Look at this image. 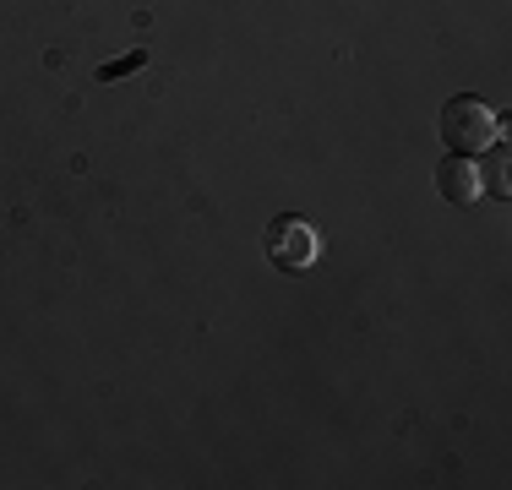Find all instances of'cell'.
Returning a JSON list of instances; mask_svg holds the SVG:
<instances>
[{"label": "cell", "mask_w": 512, "mask_h": 490, "mask_svg": "<svg viewBox=\"0 0 512 490\" xmlns=\"http://www.w3.org/2000/svg\"><path fill=\"white\" fill-rule=\"evenodd\" d=\"M436 137L447 142V153H463V158H480L485 147L502 137V120H496L491 104H480L474 93H458L436 109Z\"/></svg>", "instance_id": "6da1fadb"}, {"label": "cell", "mask_w": 512, "mask_h": 490, "mask_svg": "<svg viewBox=\"0 0 512 490\" xmlns=\"http://www.w3.org/2000/svg\"><path fill=\"white\" fill-rule=\"evenodd\" d=\"M262 251L278 273H311L316 267V229L300 213H278L262 229Z\"/></svg>", "instance_id": "7a4b0ae2"}, {"label": "cell", "mask_w": 512, "mask_h": 490, "mask_svg": "<svg viewBox=\"0 0 512 490\" xmlns=\"http://www.w3.org/2000/svg\"><path fill=\"white\" fill-rule=\"evenodd\" d=\"M436 196L442 202H453V207H469V202H480V158H442L436 164Z\"/></svg>", "instance_id": "3957f363"}, {"label": "cell", "mask_w": 512, "mask_h": 490, "mask_svg": "<svg viewBox=\"0 0 512 490\" xmlns=\"http://www.w3.org/2000/svg\"><path fill=\"white\" fill-rule=\"evenodd\" d=\"M480 191H491V196H512V180H507V147H502V137H496L491 147H485Z\"/></svg>", "instance_id": "277c9868"}, {"label": "cell", "mask_w": 512, "mask_h": 490, "mask_svg": "<svg viewBox=\"0 0 512 490\" xmlns=\"http://www.w3.org/2000/svg\"><path fill=\"white\" fill-rule=\"evenodd\" d=\"M148 66V49H131V55H120V60H109V66H99V82H120V77H131V71H142Z\"/></svg>", "instance_id": "5b68a950"}]
</instances>
